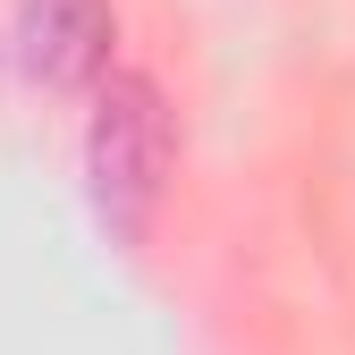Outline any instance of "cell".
Returning <instances> with one entry per match:
<instances>
[{
	"label": "cell",
	"instance_id": "1",
	"mask_svg": "<svg viewBox=\"0 0 355 355\" xmlns=\"http://www.w3.org/2000/svg\"><path fill=\"white\" fill-rule=\"evenodd\" d=\"M85 187H94V211L119 237H144V220L169 187V110L153 94V76L102 85V110L85 127Z\"/></svg>",
	"mask_w": 355,
	"mask_h": 355
},
{
	"label": "cell",
	"instance_id": "2",
	"mask_svg": "<svg viewBox=\"0 0 355 355\" xmlns=\"http://www.w3.org/2000/svg\"><path fill=\"white\" fill-rule=\"evenodd\" d=\"M119 17L110 0H17V68L42 94H76L110 68Z\"/></svg>",
	"mask_w": 355,
	"mask_h": 355
}]
</instances>
